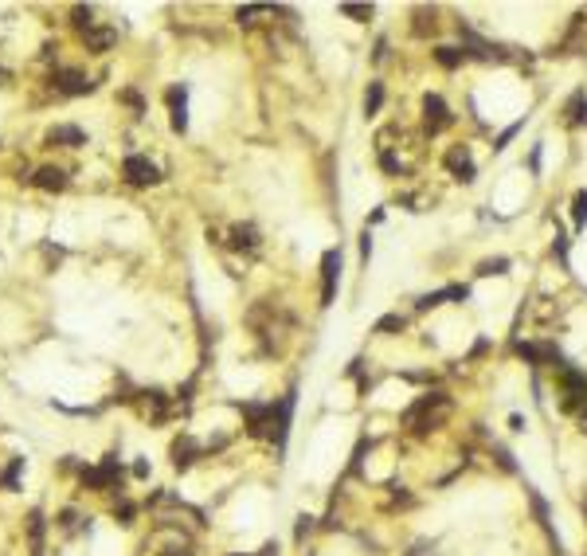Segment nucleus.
I'll return each instance as SVG.
<instances>
[{
	"instance_id": "nucleus-2",
	"label": "nucleus",
	"mask_w": 587,
	"mask_h": 556,
	"mask_svg": "<svg viewBox=\"0 0 587 556\" xmlns=\"http://www.w3.org/2000/svg\"><path fill=\"white\" fill-rule=\"evenodd\" d=\"M83 486L86 490H102V494H122V463H117V455L102 458L98 466H91V470H83Z\"/></svg>"
},
{
	"instance_id": "nucleus-30",
	"label": "nucleus",
	"mask_w": 587,
	"mask_h": 556,
	"mask_svg": "<svg viewBox=\"0 0 587 556\" xmlns=\"http://www.w3.org/2000/svg\"><path fill=\"white\" fill-rule=\"evenodd\" d=\"M576 122H579V126H587V98H583V106H579V114H576Z\"/></svg>"
},
{
	"instance_id": "nucleus-26",
	"label": "nucleus",
	"mask_w": 587,
	"mask_h": 556,
	"mask_svg": "<svg viewBox=\"0 0 587 556\" xmlns=\"http://www.w3.org/2000/svg\"><path fill=\"white\" fill-rule=\"evenodd\" d=\"M380 165H384V173H400V161H395V153H380Z\"/></svg>"
},
{
	"instance_id": "nucleus-24",
	"label": "nucleus",
	"mask_w": 587,
	"mask_h": 556,
	"mask_svg": "<svg viewBox=\"0 0 587 556\" xmlns=\"http://www.w3.org/2000/svg\"><path fill=\"white\" fill-rule=\"evenodd\" d=\"M262 12H270V8H262V4H251V8H239L235 16H239V24H255V16H262Z\"/></svg>"
},
{
	"instance_id": "nucleus-22",
	"label": "nucleus",
	"mask_w": 587,
	"mask_h": 556,
	"mask_svg": "<svg viewBox=\"0 0 587 556\" xmlns=\"http://www.w3.org/2000/svg\"><path fill=\"white\" fill-rule=\"evenodd\" d=\"M494 455H497V466H501L505 474H517V463H513V455L505 447H497V443H494Z\"/></svg>"
},
{
	"instance_id": "nucleus-19",
	"label": "nucleus",
	"mask_w": 587,
	"mask_h": 556,
	"mask_svg": "<svg viewBox=\"0 0 587 556\" xmlns=\"http://www.w3.org/2000/svg\"><path fill=\"white\" fill-rule=\"evenodd\" d=\"M505 270H509V259H486V262L478 267V274L489 278V274H505Z\"/></svg>"
},
{
	"instance_id": "nucleus-8",
	"label": "nucleus",
	"mask_w": 587,
	"mask_h": 556,
	"mask_svg": "<svg viewBox=\"0 0 587 556\" xmlns=\"http://www.w3.org/2000/svg\"><path fill=\"white\" fill-rule=\"evenodd\" d=\"M83 43H86V51H94V55H106V51L117 43V28L94 24V28H86L83 32Z\"/></svg>"
},
{
	"instance_id": "nucleus-7",
	"label": "nucleus",
	"mask_w": 587,
	"mask_h": 556,
	"mask_svg": "<svg viewBox=\"0 0 587 556\" xmlns=\"http://www.w3.org/2000/svg\"><path fill=\"white\" fill-rule=\"evenodd\" d=\"M451 110H446V102H443V94H427L423 98V126L431 129V134H438V129H446L451 126Z\"/></svg>"
},
{
	"instance_id": "nucleus-21",
	"label": "nucleus",
	"mask_w": 587,
	"mask_h": 556,
	"mask_svg": "<svg viewBox=\"0 0 587 556\" xmlns=\"http://www.w3.org/2000/svg\"><path fill=\"white\" fill-rule=\"evenodd\" d=\"M341 16H356V20H372V4H341Z\"/></svg>"
},
{
	"instance_id": "nucleus-28",
	"label": "nucleus",
	"mask_w": 587,
	"mask_h": 556,
	"mask_svg": "<svg viewBox=\"0 0 587 556\" xmlns=\"http://www.w3.org/2000/svg\"><path fill=\"white\" fill-rule=\"evenodd\" d=\"M368 255H372V236H368V228H364V236H361V259L368 262Z\"/></svg>"
},
{
	"instance_id": "nucleus-3",
	"label": "nucleus",
	"mask_w": 587,
	"mask_h": 556,
	"mask_svg": "<svg viewBox=\"0 0 587 556\" xmlns=\"http://www.w3.org/2000/svg\"><path fill=\"white\" fill-rule=\"evenodd\" d=\"M337 282H341V247H329L321 255V306H333Z\"/></svg>"
},
{
	"instance_id": "nucleus-6",
	"label": "nucleus",
	"mask_w": 587,
	"mask_h": 556,
	"mask_svg": "<svg viewBox=\"0 0 587 556\" xmlns=\"http://www.w3.org/2000/svg\"><path fill=\"white\" fill-rule=\"evenodd\" d=\"M122 177H126L129 185H157L161 169L153 165L149 157H141V153H129V157L122 161Z\"/></svg>"
},
{
	"instance_id": "nucleus-20",
	"label": "nucleus",
	"mask_w": 587,
	"mask_h": 556,
	"mask_svg": "<svg viewBox=\"0 0 587 556\" xmlns=\"http://www.w3.org/2000/svg\"><path fill=\"white\" fill-rule=\"evenodd\" d=\"M310 533H313V517L302 514V517H298V525H294V540H298V545H306V537H310Z\"/></svg>"
},
{
	"instance_id": "nucleus-15",
	"label": "nucleus",
	"mask_w": 587,
	"mask_h": 556,
	"mask_svg": "<svg viewBox=\"0 0 587 556\" xmlns=\"http://www.w3.org/2000/svg\"><path fill=\"white\" fill-rule=\"evenodd\" d=\"M435 59H438V67L454 71V67H462V59H466V47H451V43H443V47H435Z\"/></svg>"
},
{
	"instance_id": "nucleus-9",
	"label": "nucleus",
	"mask_w": 587,
	"mask_h": 556,
	"mask_svg": "<svg viewBox=\"0 0 587 556\" xmlns=\"http://www.w3.org/2000/svg\"><path fill=\"white\" fill-rule=\"evenodd\" d=\"M168 110H173V129L176 134H185L188 129V91L185 86H168Z\"/></svg>"
},
{
	"instance_id": "nucleus-23",
	"label": "nucleus",
	"mask_w": 587,
	"mask_h": 556,
	"mask_svg": "<svg viewBox=\"0 0 587 556\" xmlns=\"http://www.w3.org/2000/svg\"><path fill=\"white\" fill-rule=\"evenodd\" d=\"M20 466H24V458H12V466H8L4 474H0V482H4L8 490H16V474H20Z\"/></svg>"
},
{
	"instance_id": "nucleus-10",
	"label": "nucleus",
	"mask_w": 587,
	"mask_h": 556,
	"mask_svg": "<svg viewBox=\"0 0 587 556\" xmlns=\"http://www.w3.org/2000/svg\"><path fill=\"white\" fill-rule=\"evenodd\" d=\"M446 169L454 173L458 180H474V161H470V149L466 145H454V149H446Z\"/></svg>"
},
{
	"instance_id": "nucleus-5",
	"label": "nucleus",
	"mask_w": 587,
	"mask_h": 556,
	"mask_svg": "<svg viewBox=\"0 0 587 556\" xmlns=\"http://www.w3.org/2000/svg\"><path fill=\"white\" fill-rule=\"evenodd\" d=\"M134 404H137V412H141L149 423H165L168 412H173V400H168L165 392H157V388H149V392H137Z\"/></svg>"
},
{
	"instance_id": "nucleus-12",
	"label": "nucleus",
	"mask_w": 587,
	"mask_h": 556,
	"mask_svg": "<svg viewBox=\"0 0 587 556\" xmlns=\"http://www.w3.org/2000/svg\"><path fill=\"white\" fill-rule=\"evenodd\" d=\"M32 185L43 188V192H63V188H67V173L55 169V165H43V169H35Z\"/></svg>"
},
{
	"instance_id": "nucleus-1",
	"label": "nucleus",
	"mask_w": 587,
	"mask_h": 556,
	"mask_svg": "<svg viewBox=\"0 0 587 556\" xmlns=\"http://www.w3.org/2000/svg\"><path fill=\"white\" fill-rule=\"evenodd\" d=\"M294 404H298V392H286L278 404H270V423H267V439L278 451H286V439H290V423H294Z\"/></svg>"
},
{
	"instance_id": "nucleus-13",
	"label": "nucleus",
	"mask_w": 587,
	"mask_h": 556,
	"mask_svg": "<svg viewBox=\"0 0 587 556\" xmlns=\"http://www.w3.org/2000/svg\"><path fill=\"white\" fill-rule=\"evenodd\" d=\"M47 145H67V149H79V145H86V134L79 126H51L47 129Z\"/></svg>"
},
{
	"instance_id": "nucleus-29",
	"label": "nucleus",
	"mask_w": 587,
	"mask_h": 556,
	"mask_svg": "<svg viewBox=\"0 0 587 556\" xmlns=\"http://www.w3.org/2000/svg\"><path fill=\"white\" fill-rule=\"evenodd\" d=\"M552 251L564 259V255H568V236H560V231H556V243H552Z\"/></svg>"
},
{
	"instance_id": "nucleus-18",
	"label": "nucleus",
	"mask_w": 587,
	"mask_h": 556,
	"mask_svg": "<svg viewBox=\"0 0 587 556\" xmlns=\"http://www.w3.org/2000/svg\"><path fill=\"white\" fill-rule=\"evenodd\" d=\"M403 325H407V318H400V313H388V318H380V321H376V333L392 337V333H403Z\"/></svg>"
},
{
	"instance_id": "nucleus-27",
	"label": "nucleus",
	"mask_w": 587,
	"mask_h": 556,
	"mask_svg": "<svg viewBox=\"0 0 587 556\" xmlns=\"http://www.w3.org/2000/svg\"><path fill=\"white\" fill-rule=\"evenodd\" d=\"M122 98H126L129 106L137 110V114H141V110H145V102H141V94H137V91H122Z\"/></svg>"
},
{
	"instance_id": "nucleus-4",
	"label": "nucleus",
	"mask_w": 587,
	"mask_h": 556,
	"mask_svg": "<svg viewBox=\"0 0 587 556\" xmlns=\"http://www.w3.org/2000/svg\"><path fill=\"white\" fill-rule=\"evenodd\" d=\"M51 86H55V94H67V98L94 91V83L86 79V71H79V67H55V75H51Z\"/></svg>"
},
{
	"instance_id": "nucleus-16",
	"label": "nucleus",
	"mask_w": 587,
	"mask_h": 556,
	"mask_svg": "<svg viewBox=\"0 0 587 556\" xmlns=\"http://www.w3.org/2000/svg\"><path fill=\"white\" fill-rule=\"evenodd\" d=\"M28 537H32V556H40L43 552V514L40 509L28 517Z\"/></svg>"
},
{
	"instance_id": "nucleus-14",
	"label": "nucleus",
	"mask_w": 587,
	"mask_h": 556,
	"mask_svg": "<svg viewBox=\"0 0 587 556\" xmlns=\"http://www.w3.org/2000/svg\"><path fill=\"white\" fill-rule=\"evenodd\" d=\"M259 228L255 224H235L231 228V247L235 251H259Z\"/></svg>"
},
{
	"instance_id": "nucleus-17",
	"label": "nucleus",
	"mask_w": 587,
	"mask_h": 556,
	"mask_svg": "<svg viewBox=\"0 0 587 556\" xmlns=\"http://www.w3.org/2000/svg\"><path fill=\"white\" fill-rule=\"evenodd\" d=\"M380 106H384V83H368V94H364V114H380Z\"/></svg>"
},
{
	"instance_id": "nucleus-11",
	"label": "nucleus",
	"mask_w": 587,
	"mask_h": 556,
	"mask_svg": "<svg viewBox=\"0 0 587 556\" xmlns=\"http://www.w3.org/2000/svg\"><path fill=\"white\" fill-rule=\"evenodd\" d=\"M196 458H200V443H196L192 435H180L173 443V466H176V470H188Z\"/></svg>"
},
{
	"instance_id": "nucleus-25",
	"label": "nucleus",
	"mask_w": 587,
	"mask_h": 556,
	"mask_svg": "<svg viewBox=\"0 0 587 556\" xmlns=\"http://www.w3.org/2000/svg\"><path fill=\"white\" fill-rule=\"evenodd\" d=\"M571 208H576V228H583V224H587V192H579Z\"/></svg>"
}]
</instances>
